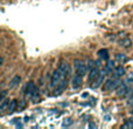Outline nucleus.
<instances>
[{"label":"nucleus","mask_w":133,"mask_h":129,"mask_svg":"<svg viewBox=\"0 0 133 129\" xmlns=\"http://www.w3.org/2000/svg\"><path fill=\"white\" fill-rule=\"evenodd\" d=\"M71 125H72V120H71V119H65L62 123L63 127H69V126H71Z\"/></svg>","instance_id":"20"},{"label":"nucleus","mask_w":133,"mask_h":129,"mask_svg":"<svg viewBox=\"0 0 133 129\" xmlns=\"http://www.w3.org/2000/svg\"><path fill=\"white\" fill-rule=\"evenodd\" d=\"M120 83L122 82H120V80L118 78H111V79H109V80H106L104 88H105V90H108V92H112V90H116L119 87Z\"/></svg>","instance_id":"2"},{"label":"nucleus","mask_w":133,"mask_h":129,"mask_svg":"<svg viewBox=\"0 0 133 129\" xmlns=\"http://www.w3.org/2000/svg\"><path fill=\"white\" fill-rule=\"evenodd\" d=\"M20 81H21V78L19 75H15V76H13L12 78V80L9 81V87L11 88H14V87H16V86H19L20 85Z\"/></svg>","instance_id":"13"},{"label":"nucleus","mask_w":133,"mask_h":129,"mask_svg":"<svg viewBox=\"0 0 133 129\" xmlns=\"http://www.w3.org/2000/svg\"><path fill=\"white\" fill-rule=\"evenodd\" d=\"M106 74H108V73H106L105 69H104V71H101V74H99V76L96 79V80H95V83H94V85H91V88H98L99 86H101L102 83L105 81Z\"/></svg>","instance_id":"6"},{"label":"nucleus","mask_w":133,"mask_h":129,"mask_svg":"<svg viewBox=\"0 0 133 129\" xmlns=\"http://www.w3.org/2000/svg\"><path fill=\"white\" fill-rule=\"evenodd\" d=\"M36 92H39V90H37L34 81H29V82L26 85V87H25V94L28 95V96H32V95L35 94Z\"/></svg>","instance_id":"5"},{"label":"nucleus","mask_w":133,"mask_h":129,"mask_svg":"<svg viewBox=\"0 0 133 129\" xmlns=\"http://www.w3.org/2000/svg\"><path fill=\"white\" fill-rule=\"evenodd\" d=\"M16 108H18V102H16V100H12V101L9 102V104H8L7 112H8V114H11V113H13Z\"/></svg>","instance_id":"15"},{"label":"nucleus","mask_w":133,"mask_h":129,"mask_svg":"<svg viewBox=\"0 0 133 129\" xmlns=\"http://www.w3.org/2000/svg\"><path fill=\"white\" fill-rule=\"evenodd\" d=\"M66 86H68V80H66V78H65L55 87V95H60L61 93L66 88Z\"/></svg>","instance_id":"8"},{"label":"nucleus","mask_w":133,"mask_h":129,"mask_svg":"<svg viewBox=\"0 0 133 129\" xmlns=\"http://www.w3.org/2000/svg\"><path fill=\"white\" fill-rule=\"evenodd\" d=\"M74 68H75L76 74H78V75H81V76H84L85 74L88 73V71H89L88 64L83 60H79V59H76V60L74 61Z\"/></svg>","instance_id":"1"},{"label":"nucleus","mask_w":133,"mask_h":129,"mask_svg":"<svg viewBox=\"0 0 133 129\" xmlns=\"http://www.w3.org/2000/svg\"><path fill=\"white\" fill-rule=\"evenodd\" d=\"M125 75V68L120 64V66H118V67H116L115 68V71H113V78H122V76H124Z\"/></svg>","instance_id":"10"},{"label":"nucleus","mask_w":133,"mask_h":129,"mask_svg":"<svg viewBox=\"0 0 133 129\" xmlns=\"http://www.w3.org/2000/svg\"><path fill=\"white\" fill-rule=\"evenodd\" d=\"M123 127L124 128H133V120H129L126 123H124Z\"/></svg>","instance_id":"21"},{"label":"nucleus","mask_w":133,"mask_h":129,"mask_svg":"<svg viewBox=\"0 0 133 129\" xmlns=\"http://www.w3.org/2000/svg\"><path fill=\"white\" fill-rule=\"evenodd\" d=\"M82 82H83V76L78 75V74H75V76L71 79V85H72V87L75 89L79 88L82 86Z\"/></svg>","instance_id":"9"},{"label":"nucleus","mask_w":133,"mask_h":129,"mask_svg":"<svg viewBox=\"0 0 133 129\" xmlns=\"http://www.w3.org/2000/svg\"><path fill=\"white\" fill-rule=\"evenodd\" d=\"M116 60H117L118 62H120V63H124V62H126V61H127V58H126V55H125V54L118 53L117 55H116Z\"/></svg>","instance_id":"17"},{"label":"nucleus","mask_w":133,"mask_h":129,"mask_svg":"<svg viewBox=\"0 0 133 129\" xmlns=\"http://www.w3.org/2000/svg\"><path fill=\"white\" fill-rule=\"evenodd\" d=\"M26 107V102L23 101V100H21V101H19V106H18V109L19 110H21V109H23Z\"/></svg>","instance_id":"22"},{"label":"nucleus","mask_w":133,"mask_h":129,"mask_svg":"<svg viewBox=\"0 0 133 129\" xmlns=\"http://www.w3.org/2000/svg\"><path fill=\"white\" fill-rule=\"evenodd\" d=\"M96 127H97V126L95 125V123H90V125H89V128H96Z\"/></svg>","instance_id":"24"},{"label":"nucleus","mask_w":133,"mask_h":129,"mask_svg":"<svg viewBox=\"0 0 133 129\" xmlns=\"http://www.w3.org/2000/svg\"><path fill=\"white\" fill-rule=\"evenodd\" d=\"M63 79H65V78H63L62 74L60 73V71H58V69H56V71H54L53 74H51L50 83H49V86H50L51 88H55L56 86H57L58 83H60L61 81L63 80Z\"/></svg>","instance_id":"3"},{"label":"nucleus","mask_w":133,"mask_h":129,"mask_svg":"<svg viewBox=\"0 0 133 129\" xmlns=\"http://www.w3.org/2000/svg\"><path fill=\"white\" fill-rule=\"evenodd\" d=\"M116 68V64H115V61H109L108 63H106V67H105V71L106 73H112L113 71H115Z\"/></svg>","instance_id":"16"},{"label":"nucleus","mask_w":133,"mask_h":129,"mask_svg":"<svg viewBox=\"0 0 133 129\" xmlns=\"http://www.w3.org/2000/svg\"><path fill=\"white\" fill-rule=\"evenodd\" d=\"M119 46L124 47V48H130V47L132 46L131 39H129L127 37H124L122 40H119Z\"/></svg>","instance_id":"12"},{"label":"nucleus","mask_w":133,"mask_h":129,"mask_svg":"<svg viewBox=\"0 0 133 129\" xmlns=\"http://www.w3.org/2000/svg\"><path fill=\"white\" fill-rule=\"evenodd\" d=\"M99 74H101L99 67H95V68H92L91 71H90V73H89V80L90 81L96 80V79L99 76Z\"/></svg>","instance_id":"11"},{"label":"nucleus","mask_w":133,"mask_h":129,"mask_svg":"<svg viewBox=\"0 0 133 129\" xmlns=\"http://www.w3.org/2000/svg\"><path fill=\"white\" fill-rule=\"evenodd\" d=\"M22 127V125H21V123H18V125H16V128H21Z\"/></svg>","instance_id":"25"},{"label":"nucleus","mask_w":133,"mask_h":129,"mask_svg":"<svg viewBox=\"0 0 133 129\" xmlns=\"http://www.w3.org/2000/svg\"><path fill=\"white\" fill-rule=\"evenodd\" d=\"M6 96H7V92H6V90H2V93H1V100L6 99Z\"/></svg>","instance_id":"23"},{"label":"nucleus","mask_w":133,"mask_h":129,"mask_svg":"<svg viewBox=\"0 0 133 129\" xmlns=\"http://www.w3.org/2000/svg\"><path fill=\"white\" fill-rule=\"evenodd\" d=\"M98 55H99V58L102 59V60H104V61H108L109 60V51L108 49H105V48H103V49H101V51L98 52Z\"/></svg>","instance_id":"14"},{"label":"nucleus","mask_w":133,"mask_h":129,"mask_svg":"<svg viewBox=\"0 0 133 129\" xmlns=\"http://www.w3.org/2000/svg\"><path fill=\"white\" fill-rule=\"evenodd\" d=\"M130 90V86H127L125 82H122L119 87L117 88V96H126V94Z\"/></svg>","instance_id":"7"},{"label":"nucleus","mask_w":133,"mask_h":129,"mask_svg":"<svg viewBox=\"0 0 133 129\" xmlns=\"http://www.w3.org/2000/svg\"><path fill=\"white\" fill-rule=\"evenodd\" d=\"M124 82L126 83L127 86L132 87V86H133V74H129V75L126 76V79L124 80Z\"/></svg>","instance_id":"18"},{"label":"nucleus","mask_w":133,"mask_h":129,"mask_svg":"<svg viewBox=\"0 0 133 129\" xmlns=\"http://www.w3.org/2000/svg\"><path fill=\"white\" fill-rule=\"evenodd\" d=\"M8 104H9V100H6V99L1 100V104H0V110L4 112L6 108H8Z\"/></svg>","instance_id":"19"},{"label":"nucleus","mask_w":133,"mask_h":129,"mask_svg":"<svg viewBox=\"0 0 133 129\" xmlns=\"http://www.w3.org/2000/svg\"><path fill=\"white\" fill-rule=\"evenodd\" d=\"M58 71H60V73L62 74L63 78H66L68 75H70L71 73V69H70V66H69V63L66 62V61H62V62H60L58 64Z\"/></svg>","instance_id":"4"}]
</instances>
